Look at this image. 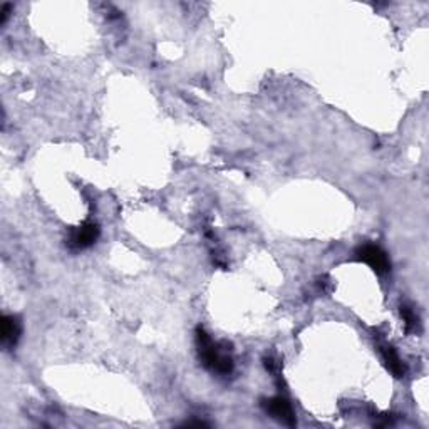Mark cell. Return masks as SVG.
<instances>
[{"instance_id": "obj_6", "label": "cell", "mask_w": 429, "mask_h": 429, "mask_svg": "<svg viewBox=\"0 0 429 429\" xmlns=\"http://www.w3.org/2000/svg\"><path fill=\"white\" fill-rule=\"evenodd\" d=\"M380 352H383L384 362H386L389 371H391L396 378H403V376L406 374V367H404L403 360H401L396 349L392 346H383L380 347Z\"/></svg>"}, {"instance_id": "obj_5", "label": "cell", "mask_w": 429, "mask_h": 429, "mask_svg": "<svg viewBox=\"0 0 429 429\" xmlns=\"http://www.w3.org/2000/svg\"><path fill=\"white\" fill-rule=\"evenodd\" d=\"M22 334V324L21 319L15 315H3L2 317V332H0V339H2L3 347L12 349L19 342Z\"/></svg>"}, {"instance_id": "obj_2", "label": "cell", "mask_w": 429, "mask_h": 429, "mask_svg": "<svg viewBox=\"0 0 429 429\" xmlns=\"http://www.w3.org/2000/svg\"><path fill=\"white\" fill-rule=\"evenodd\" d=\"M356 255H358L359 260L366 262L376 274H387L391 270V262H389L387 254L378 245L366 243V245L358 248Z\"/></svg>"}, {"instance_id": "obj_3", "label": "cell", "mask_w": 429, "mask_h": 429, "mask_svg": "<svg viewBox=\"0 0 429 429\" xmlns=\"http://www.w3.org/2000/svg\"><path fill=\"white\" fill-rule=\"evenodd\" d=\"M263 409L267 411V414H270L279 423L286 424V426H295L297 419L292 404L286 398H282V396L263 401Z\"/></svg>"}, {"instance_id": "obj_1", "label": "cell", "mask_w": 429, "mask_h": 429, "mask_svg": "<svg viewBox=\"0 0 429 429\" xmlns=\"http://www.w3.org/2000/svg\"><path fill=\"white\" fill-rule=\"evenodd\" d=\"M196 346L204 367L222 376L234 372V359L228 356V349H222V344L213 342L202 327L196 329Z\"/></svg>"}, {"instance_id": "obj_7", "label": "cell", "mask_w": 429, "mask_h": 429, "mask_svg": "<svg viewBox=\"0 0 429 429\" xmlns=\"http://www.w3.org/2000/svg\"><path fill=\"white\" fill-rule=\"evenodd\" d=\"M401 315H403L406 332H416V331H418L419 319H418V315L414 314V310H412L411 307L401 306Z\"/></svg>"}, {"instance_id": "obj_8", "label": "cell", "mask_w": 429, "mask_h": 429, "mask_svg": "<svg viewBox=\"0 0 429 429\" xmlns=\"http://www.w3.org/2000/svg\"><path fill=\"white\" fill-rule=\"evenodd\" d=\"M10 10H12L10 3H3L2 10H0V14H2V24L7 22V19H9V15H10Z\"/></svg>"}, {"instance_id": "obj_4", "label": "cell", "mask_w": 429, "mask_h": 429, "mask_svg": "<svg viewBox=\"0 0 429 429\" xmlns=\"http://www.w3.org/2000/svg\"><path fill=\"white\" fill-rule=\"evenodd\" d=\"M98 238H99L98 223L86 222L72 231L69 238V247L76 248V250H84V248H89L94 245Z\"/></svg>"}]
</instances>
